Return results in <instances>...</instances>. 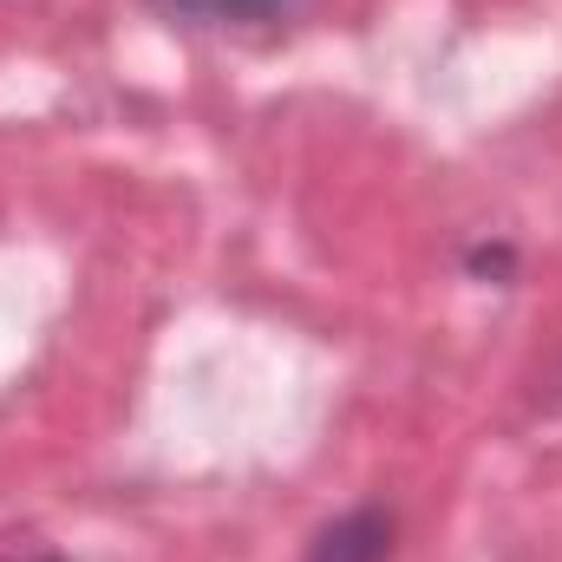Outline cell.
Instances as JSON below:
<instances>
[{
	"instance_id": "1",
	"label": "cell",
	"mask_w": 562,
	"mask_h": 562,
	"mask_svg": "<svg viewBox=\"0 0 562 562\" xmlns=\"http://www.w3.org/2000/svg\"><path fill=\"white\" fill-rule=\"evenodd\" d=\"M393 557V517L386 510H353L314 537L307 562H386Z\"/></svg>"
}]
</instances>
